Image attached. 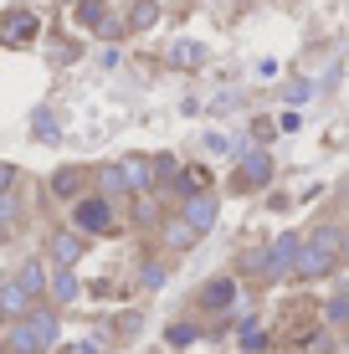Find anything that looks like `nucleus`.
<instances>
[{
    "instance_id": "f257e3e1",
    "label": "nucleus",
    "mask_w": 349,
    "mask_h": 354,
    "mask_svg": "<svg viewBox=\"0 0 349 354\" xmlns=\"http://www.w3.org/2000/svg\"><path fill=\"white\" fill-rule=\"evenodd\" d=\"M57 344V308H26V319H16L10 324V339H6V349L10 354H46Z\"/></svg>"
},
{
    "instance_id": "f03ea898",
    "label": "nucleus",
    "mask_w": 349,
    "mask_h": 354,
    "mask_svg": "<svg viewBox=\"0 0 349 354\" xmlns=\"http://www.w3.org/2000/svg\"><path fill=\"white\" fill-rule=\"evenodd\" d=\"M339 252H344V231H339V226H319L314 236L298 247L293 272H298V277H323V272H334Z\"/></svg>"
},
{
    "instance_id": "7ed1b4c3",
    "label": "nucleus",
    "mask_w": 349,
    "mask_h": 354,
    "mask_svg": "<svg viewBox=\"0 0 349 354\" xmlns=\"http://www.w3.org/2000/svg\"><path fill=\"white\" fill-rule=\"evenodd\" d=\"M72 231H93V236H108L113 231V205L103 201V195H88V201H77L72 205Z\"/></svg>"
},
{
    "instance_id": "20e7f679",
    "label": "nucleus",
    "mask_w": 349,
    "mask_h": 354,
    "mask_svg": "<svg viewBox=\"0 0 349 354\" xmlns=\"http://www.w3.org/2000/svg\"><path fill=\"white\" fill-rule=\"evenodd\" d=\"M298 247H303V236H298V231H283V236L267 247V257H262V272H267V277H283V272H293V257H298Z\"/></svg>"
},
{
    "instance_id": "39448f33",
    "label": "nucleus",
    "mask_w": 349,
    "mask_h": 354,
    "mask_svg": "<svg viewBox=\"0 0 349 354\" xmlns=\"http://www.w3.org/2000/svg\"><path fill=\"white\" fill-rule=\"evenodd\" d=\"M36 26H41V21H36L31 10H6V16H0V46H26V41H36Z\"/></svg>"
},
{
    "instance_id": "423d86ee",
    "label": "nucleus",
    "mask_w": 349,
    "mask_h": 354,
    "mask_svg": "<svg viewBox=\"0 0 349 354\" xmlns=\"http://www.w3.org/2000/svg\"><path fill=\"white\" fill-rule=\"evenodd\" d=\"M180 221H185L190 231H211L216 226V195L211 190H200V195H185V205H180Z\"/></svg>"
},
{
    "instance_id": "0eeeda50",
    "label": "nucleus",
    "mask_w": 349,
    "mask_h": 354,
    "mask_svg": "<svg viewBox=\"0 0 349 354\" xmlns=\"http://www.w3.org/2000/svg\"><path fill=\"white\" fill-rule=\"evenodd\" d=\"M267 180H272V154H267V149H247L242 165H236V190L267 185Z\"/></svg>"
},
{
    "instance_id": "6e6552de",
    "label": "nucleus",
    "mask_w": 349,
    "mask_h": 354,
    "mask_svg": "<svg viewBox=\"0 0 349 354\" xmlns=\"http://www.w3.org/2000/svg\"><path fill=\"white\" fill-rule=\"evenodd\" d=\"M26 308H31V298L21 292V283L16 277H0V319L16 324V319H26Z\"/></svg>"
},
{
    "instance_id": "1a4fd4ad",
    "label": "nucleus",
    "mask_w": 349,
    "mask_h": 354,
    "mask_svg": "<svg viewBox=\"0 0 349 354\" xmlns=\"http://www.w3.org/2000/svg\"><path fill=\"white\" fill-rule=\"evenodd\" d=\"M46 252H52L57 267H72L82 257V236H77V231H52V236H46Z\"/></svg>"
},
{
    "instance_id": "9d476101",
    "label": "nucleus",
    "mask_w": 349,
    "mask_h": 354,
    "mask_svg": "<svg viewBox=\"0 0 349 354\" xmlns=\"http://www.w3.org/2000/svg\"><path fill=\"white\" fill-rule=\"evenodd\" d=\"M232 303H236V283L232 277H211V283L200 288V308L221 313V308H232Z\"/></svg>"
},
{
    "instance_id": "9b49d317",
    "label": "nucleus",
    "mask_w": 349,
    "mask_h": 354,
    "mask_svg": "<svg viewBox=\"0 0 349 354\" xmlns=\"http://www.w3.org/2000/svg\"><path fill=\"white\" fill-rule=\"evenodd\" d=\"M118 175H124V190H149L154 185V165L144 160V154H129V160L118 165Z\"/></svg>"
},
{
    "instance_id": "f8f14e48",
    "label": "nucleus",
    "mask_w": 349,
    "mask_h": 354,
    "mask_svg": "<svg viewBox=\"0 0 349 354\" xmlns=\"http://www.w3.org/2000/svg\"><path fill=\"white\" fill-rule=\"evenodd\" d=\"M10 277L21 283V292H26V298H41V292H46V267H41V262H21Z\"/></svg>"
},
{
    "instance_id": "ddd939ff",
    "label": "nucleus",
    "mask_w": 349,
    "mask_h": 354,
    "mask_svg": "<svg viewBox=\"0 0 349 354\" xmlns=\"http://www.w3.org/2000/svg\"><path fill=\"white\" fill-rule=\"evenodd\" d=\"M82 180H88L82 169H57V175H52V195H57V201H77Z\"/></svg>"
},
{
    "instance_id": "4468645a",
    "label": "nucleus",
    "mask_w": 349,
    "mask_h": 354,
    "mask_svg": "<svg viewBox=\"0 0 349 354\" xmlns=\"http://www.w3.org/2000/svg\"><path fill=\"white\" fill-rule=\"evenodd\" d=\"M154 21H160V6H154V0H134V10H129V26H124V31H149Z\"/></svg>"
},
{
    "instance_id": "2eb2a0df",
    "label": "nucleus",
    "mask_w": 349,
    "mask_h": 354,
    "mask_svg": "<svg viewBox=\"0 0 349 354\" xmlns=\"http://www.w3.org/2000/svg\"><path fill=\"white\" fill-rule=\"evenodd\" d=\"M190 241H196V231L180 221V216H175V221H164V247H170V252H185Z\"/></svg>"
},
{
    "instance_id": "dca6fc26",
    "label": "nucleus",
    "mask_w": 349,
    "mask_h": 354,
    "mask_svg": "<svg viewBox=\"0 0 349 354\" xmlns=\"http://www.w3.org/2000/svg\"><path fill=\"white\" fill-rule=\"evenodd\" d=\"M46 288H52V303H72V298H77V277H72L67 267H62V272H57Z\"/></svg>"
},
{
    "instance_id": "f3484780",
    "label": "nucleus",
    "mask_w": 349,
    "mask_h": 354,
    "mask_svg": "<svg viewBox=\"0 0 349 354\" xmlns=\"http://www.w3.org/2000/svg\"><path fill=\"white\" fill-rule=\"evenodd\" d=\"M16 216H21V195H16V190H6V195H0V236H10Z\"/></svg>"
},
{
    "instance_id": "a211bd4d",
    "label": "nucleus",
    "mask_w": 349,
    "mask_h": 354,
    "mask_svg": "<svg viewBox=\"0 0 349 354\" xmlns=\"http://www.w3.org/2000/svg\"><path fill=\"white\" fill-rule=\"evenodd\" d=\"M175 190H180V195H200V190H206V169H196V165H190V169H180Z\"/></svg>"
},
{
    "instance_id": "6ab92c4d",
    "label": "nucleus",
    "mask_w": 349,
    "mask_h": 354,
    "mask_svg": "<svg viewBox=\"0 0 349 354\" xmlns=\"http://www.w3.org/2000/svg\"><path fill=\"white\" fill-rule=\"evenodd\" d=\"M77 21H82V26H93V31H98L103 21H108V6H103V0H82V6H77Z\"/></svg>"
},
{
    "instance_id": "aec40b11",
    "label": "nucleus",
    "mask_w": 349,
    "mask_h": 354,
    "mask_svg": "<svg viewBox=\"0 0 349 354\" xmlns=\"http://www.w3.org/2000/svg\"><path fill=\"white\" fill-rule=\"evenodd\" d=\"M98 185H103V201H108V195H124V175H118V165H103L98 169Z\"/></svg>"
},
{
    "instance_id": "412c9836",
    "label": "nucleus",
    "mask_w": 349,
    "mask_h": 354,
    "mask_svg": "<svg viewBox=\"0 0 349 354\" xmlns=\"http://www.w3.org/2000/svg\"><path fill=\"white\" fill-rule=\"evenodd\" d=\"M200 57H206V52H200V46H196V41H175V52H170V62H180V67H190V62H200Z\"/></svg>"
},
{
    "instance_id": "4be33fe9",
    "label": "nucleus",
    "mask_w": 349,
    "mask_h": 354,
    "mask_svg": "<svg viewBox=\"0 0 349 354\" xmlns=\"http://www.w3.org/2000/svg\"><path fill=\"white\" fill-rule=\"evenodd\" d=\"M323 319H329V324H349V292H339V298H329Z\"/></svg>"
},
{
    "instance_id": "5701e85b",
    "label": "nucleus",
    "mask_w": 349,
    "mask_h": 354,
    "mask_svg": "<svg viewBox=\"0 0 349 354\" xmlns=\"http://www.w3.org/2000/svg\"><path fill=\"white\" fill-rule=\"evenodd\" d=\"M31 129H36V139H57V118L46 113V108H36V118H31Z\"/></svg>"
},
{
    "instance_id": "b1692460",
    "label": "nucleus",
    "mask_w": 349,
    "mask_h": 354,
    "mask_svg": "<svg viewBox=\"0 0 349 354\" xmlns=\"http://www.w3.org/2000/svg\"><path fill=\"white\" fill-rule=\"evenodd\" d=\"M196 339V324H170V344H190Z\"/></svg>"
},
{
    "instance_id": "393cba45",
    "label": "nucleus",
    "mask_w": 349,
    "mask_h": 354,
    "mask_svg": "<svg viewBox=\"0 0 349 354\" xmlns=\"http://www.w3.org/2000/svg\"><path fill=\"white\" fill-rule=\"evenodd\" d=\"M16 190V165H0V195Z\"/></svg>"
},
{
    "instance_id": "a878e982",
    "label": "nucleus",
    "mask_w": 349,
    "mask_h": 354,
    "mask_svg": "<svg viewBox=\"0 0 349 354\" xmlns=\"http://www.w3.org/2000/svg\"><path fill=\"white\" fill-rule=\"evenodd\" d=\"M308 97V82H287V103H303Z\"/></svg>"
}]
</instances>
